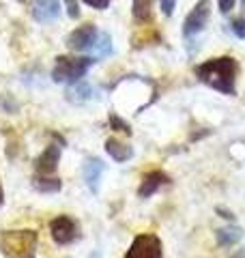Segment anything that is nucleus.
<instances>
[{"mask_svg":"<svg viewBox=\"0 0 245 258\" xmlns=\"http://www.w3.org/2000/svg\"><path fill=\"white\" fill-rule=\"evenodd\" d=\"M50 235L58 245H69L80 237V226L69 215H58L50 222Z\"/></svg>","mask_w":245,"mask_h":258,"instance_id":"39448f33","label":"nucleus"},{"mask_svg":"<svg viewBox=\"0 0 245 258\" xmlns=\"http://www.w3.org/2000/svg\"><path fill=\"white\" fill-rule=\"evenodd\" d=\"M0 249L5 258H35V230H7L0 235Z\"/></svg>","mask_w":245,"mask_h":258,"instance_id":"f03ea898","label":"nucleus"},{"mask_svg":"<svg viewBox=\"0 0 245 258\" xmlns=\"http://www.w3.org/2000/svg\"><path fill=\"white\" fill-rule=\"evenodd\" d=\"M82 3H86L88 7H93V9H108L112 0H82Z\"/></svg>","mask_w":245,"mask_h":258,"instance_id":"aec40b11","label":"nucleus"},{"mask_svg":"<svg viewBox=\"0 0 245 258\" xmlns=\"http://www.w3.org/2000/svg\"><path fill=\"white\" fill-rule=\"evenodd\" d=\"M200 82L207 86L215 88V91L224 93V95H234L236 93V62L230 56H219V58H211L207 62H202L196 69Z\"/></svg>","mask_w":245,"mask_h":258,"instance_id":"f257e3e1","label":"nucleus"},{"mask_svg":"<svg viewBox=\"0 0 245 258\" xmlns=\"http://www.w3.org/2000/svg\"><path fill=\"white\" fill-rule=\"evenodd\" d=\"M105 151H108V155H110L114 161H118V164H122V161H127V159H132V155H134L132 147L122 144V142L116 140V138H110L108 142H105Z\"/></svg>","mask_w":245,"mask_h":258,"instance_id":"f8f14e48","label":"nucleus"},{"mask_svg":"<svg viewBox=\"0 0 245 258\" xmlns=\"http://www.w3.org/2000/svg\"><path fill=\"white\" fill-rule=\"evenodd\" d=\"M241 237H243V230L234 228V226H228V228H219L217 230V243L219 245H234Z\"/></svg>","mask_w":245,"mask_h":258,"instance_id":"ddd939ff","label":"nucleus"},{"mask_svg":"<svg viewBox=\"0 0 245 258\" xmlns=\"http://www.w3.org/2000/svg\"><path fill=\"white\" fill-rule=\"evenodd\" d=\"M174 5H176V0H159V9H161V13L166 15V18H170V15H172Z\"/></svg>","mask_w":245,"mask_h":258,"instance_id":"6ab92c4d","label":"nucleus"},{"mask_svg":"<svg viewBox=\"0 0 245 258\" xmlns=\"http://www.w3.org/2000/svg\"><path fill=\"white\" fill-rule=\"evenodd\" d=\"M125 258H163V249H161V241L146 232V235H138L134 239L132 247L127 249Z\"/></svg>","mask_w":245,"mask_h":258,"instance_id":"20e7f679","label":"nucleus"},{"mask_svg":"<svg viewBox=\"0 0 245 258\" xmlns=\"http://www.w3.org/2000/svg\"><path fill=\"white\" fill-rule=\"evenodd\" d=\"M58 159H60V147L58 144H50L45 147V151L41 153V157L37 159V170L41 174H50L58 168Z\"/></svg>","mask_w":245,"mask_h":258,"instance_id":"9d476101","label":"nucleus"},{"mask_svg":"<svg viewBox=\"0 0 245 258\" xmlns=\"http://www.w3.org/2000/svg\"><path fill=\"white\" fill-rule=\"evenodd\" d=\"M168 183V176L159 172V170H153L149 174H144V179H142V185H140V189H138V196L140 198H149L153 196L155 191H157L161 185H166Z\"/></svg>","mask_w":245,"mask_h":258,"instance_id":"9b49d317","label":"nucleus"},{"mask_svg":"<svg viewBox=\"0 0 245 258\" xmlns=\"http://www.w3.org/2000/svg\"><path fill=\"white\" fill-rule=\"evenodd\" d=\"M60 9L63 7L58 0H35V3H32V15L43 24L54 22L60 15Z\"/></svg>","mask_w":245,"mask_h":258,"instance_id":"6e6552de","label":"nucleus"},{"mask_svg":"<svg viewBox=\"0 0 245 258\" xmlns=\"http://www.w3.org/2000/svg\"><path fill=\"white\" fill-rule=\"evenodd\" d=\"M69 95H78L73 101H84V99L91 97V88H88L86 82H82V80H80V82H76V88H71V91H69Z\"/></svg>","mask_w":245,"mask_h":258,"instance_id":"f3484780","label":"nucleus"},{"mask_svg":"<svg viewBox=\"0 0 245 258\" xmlns=\"http://www.w3.org/2000/svg\"><path fill=\"white\" fill-rule=\"evenodd\" d=\"M35 187L39 189V191H60V187H63V183L58 181V179H45V176H37L35 179Z\"/></svg>","mask_w":245,"mask_h":258,"instance_id":"2eb2a0df","label":"nucleus"},{"mask_svg":"<svg viewBox=\"0 0 245 258\" xmlns=\"http://www.w3.org/2000/svg\"><path fill=\"white\" fill-rule=\"evenodd\" d=\"M91 258H97V254H93V256H91Z\"/></svg>","mask_w":245,"mask_h":258,"instance_id":"393cba45","label":"nucleus"},{"mask_svg":"<svg viewBox=\"0 0 245 258\" xmlns=\"http://www.w3.org/2000/svg\"><path fill=\"white\" fill-rule=\"evenodd\" d=\"M134 15L136 20H149L151 18V0H134Z\"/></svg>","mask_w":245,"mask_h":258,"instance_id":"dca6fc26","label":"nucleus"},{"mask_svg":"<svg viewBox=\"0 0 245 258\" xmlns=\"http://www.w3.org/2000/svg\"><path fill=\"white\" fill-rule=\"evenodd\" d=\"M97 37H99V32H97L95 24H84V26L76 28L69 35L67 47H69V50H73V52H88V50H93Z\"/></svg>","mask_w":245,"mask_h":258,"instance_id":"0eeeda50","label":"nucleus"},{"mask_svg":"<svg viewBox=\"0 0 245 258\" xmlns=\"http://www.w3.org/2000/svg\"><path fill=\"white\" fill-rule=\"evenodd\" d=\"M82 174H84V181L88 185V189H91L93 194H97L101 174H103V161L97 159V157H88L84 161V166H82Z\"/></svg>","mask_w":245,"mask_h":258,"instance_id":"1a4fd4ad","label":"nucleus"},{"mask_svg":"<svg viewBox=\"0 0 245 258\" xmlns=\"http://www.w3.org/2000/svg\"><path fill=\"white\" fill-rule=\"evenodd\" d=\"M110 123H112V125H116V127H120V132L132 134V129H129V125H127V123H122V120H120L116 114H110Z\"/></svg>","mask_w":245,"mask_h":258,"instance_id":"4be33fe9","label":"nucleus"},{"mask_svg":"<svg viewBox=\"0 0 245 258\" xmlns=\"http://www.w3.org/2000/svg\"><path fill=\"white\" fill-rule=\"evenodd\" d=\"M95 64V58H71V56H58L52 71L54 82L58 84H76L86 76V71Z\"/></svg>","mask_w":245,"mask_h":258,"instance_id":"7ed1b4c3","label":"nucleus"},{"mask_svg":"<svg viewBox=\"0 0 245 258\" xmlns=\"http://www.w3.org/2000/svg\"><path fill=\"white\" fill-rule=\"evenodd\" d=\"M93 50L97 54V58H101V56H110L112 54V39L108 32H99V37H97V41L93 45Z\"/></svg>","mask_w":245,"mask_h":258,"instance_id":"4468645a","label":"nucleus"},{"mask_svg":"<svg viewBox=\"0 0 245 258\" xmlns=\"http://www.w3.org/2000/svg\"><path fill=\"white\" fill-rule=\"evenodd\" d=\"M209 15H211V3L209 0H200L183 22V35L194 37V35H198V32H202L209 22Z\"/></svg>","mask_w":245,"mask_h":258,"instance_id":"423d86ee","label":"nucleus"},{"mask_svg":"<svg viewBox=\"0 0 245 258\" xmlns=\"http://www.w3.org/2000/svg\"><path fill=\"white\" fill-rule=\"evenodd\" d=\"M230 28L234 32V37H239V39H245V18H239V20H234L230 24Z\"/></svg>","mask_w":245,"mask_h":258,"instance_id":"a211bd4d","label":"nucleus"},{"mask_svg":"<svg viewBox=\"0 0 245 258\" xmlns=\"http://www.w3.org/2000/svg\"><path fill=\"white\" fill-rule=\"evenodd\" d=\"M3 203H5V191H3V185H0V207H3Z\"/></svg>","mask_w":245,"mask_h":258,"instance_id":"b1692460","label":"nucleus"},{"mask_svg":"<svg viewBox=\"0 0 245 258\" xmlns=\"http://www.w3.org/2000/svg\"><path fill=\"white\" fill-rule=\"evenodd\" d=\"M219 3V11L222 13H230V9L234 7V0H217Z\"/></svg>","mask_w":245,"mask_h":258,"instance_id":"5701e85b","label":"nucleus"},{"mask_svg":"<svg viewBox=\"0 0 245 258\" xmlns=\"http://www.w3.org/2000/svg\"><path fill=\"white\" fill-rule=\"evenodd\" d=\"M67 3V11H69V18H80V7H78V3L76 0H65Z\"/></svg>","mask_w":245,"mask_h":258,"instance_id":"412c9836","label":"nucleus"}]
</instances>
